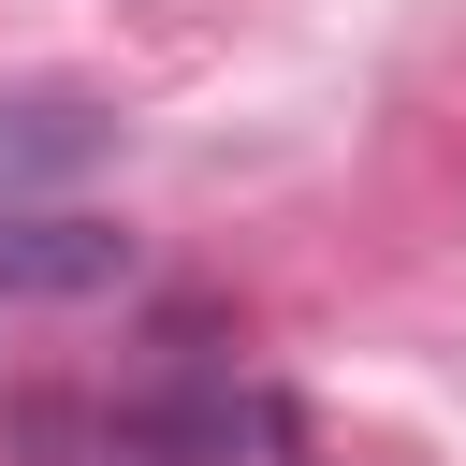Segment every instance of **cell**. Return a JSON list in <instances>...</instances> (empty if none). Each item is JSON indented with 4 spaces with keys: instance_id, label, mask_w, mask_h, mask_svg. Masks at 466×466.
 <instances>
[{
    "instance_id": "cell-1",
    "label": "cell",
    "mask_w": 466,
    "mask_h": 466,
    "mask_svg": "<svg viewBox=\"0 0 466 466\" xmlns=\"http://www.w3.org/2000/svg\"><path fill=\"white\" fill-rule=\"evenodd\" d=\"M116 277H131V233L0 204V306H73V291H116Z\"/></svg>"
}]
</instances>
